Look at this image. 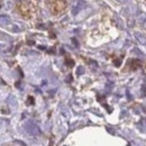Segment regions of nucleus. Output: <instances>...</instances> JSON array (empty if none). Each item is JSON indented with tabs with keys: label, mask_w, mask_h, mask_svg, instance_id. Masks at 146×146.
I'll list each match as a JSON object with an SVG mask.
<instances>
[{
	"label": "nucleus",
	"mask_w": 146,
	"mask_h": 146,
	"mask_svg": "<svg viewBox=\"0 0 146 146\" xmlns=\"http://www.w3.org/2000/svg\"><path fill=\"white\" fill-rule=\"evenodd\" d=\"M16 11L25 19H32L36 16V6L32 1L16 2Z\"/></svg>",
	"instance_id": "1"
},
{
	"label": "nucleus",
	"mask_w": 146,
	"mask_h": 146,
	"mask_svg": "<svg viewBox=\"0 0 146 146\" xmlns=\"http://www.w3.org/2000/svg\"><path fill=\"white\" fill-rule=\"evenodd\" d=\"M47 3H48L51 13L53 15H55V16L62 14L66 9V7H68V3L65 1H50Z\"/></svg>",
	"instance_id": "2"
},
{
	"label": "nucleus",
	"mask_w": 146,
	"mask_h": 146,
	"mask_svg": "<svg viewBox=\"0 0 146 146\" xmlns=\"http://www.w3.org/2000/svg\"><path fill=\"white\" fill-rule=\"evenodd\" d=\"M2 146H20L16 143H9V144H6V145H2Z\"/></svg>",
	"instance_id": "3"
}]
</instances>
